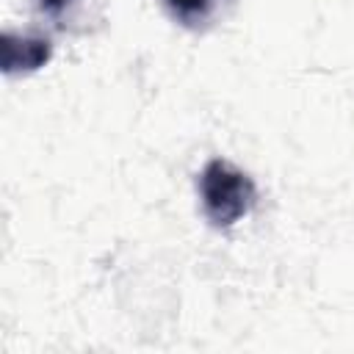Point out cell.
Segmentation results:
<instances>
[{
  "mask_svg": "<svg viewBox=\"0 0 354 354\" xmlns=\"http://www.w3.org/2000/svg\"><path fill=\"white\" fill-rule=\"evenodd\" d=\"M199 196H202L205 216L216 227H232L252 210L257 191L246 171L235 169L232 163H227L221 158H213L202 169Z\"/></svg>",
  "mask_w": 354,
  "mask_h": 354,
  "instance_id": "1",
  "label": "cell"
},
{
  "mask_svg": "<svg viewBox=\"0 0 354 354\" xmlns=\"http://www.w3.org/2000/svg\"><path fill=\"white\" fill-rule=\"evenodd\" d=\"M50 39L47 36H3V69L11 72H30L50 61Z\"/></svg>",
  "mask_w": 354,
  "mask_h": 354,
  "instance_id": "2",
  "label": "cell"
},
{
  "mask_svg": "<svg viewBox=\"0 0 354 354\" xmlns=\"http://www.w3.org/2000/svg\"><path fill=\"white\" fill-rule=\"evenodd\" d=\"M166 6L183 25H199L207 19L213 0H166Z\"/></svg>",
  "mask_w": 354,
  "mask_h": 354,
  "instance_id": "3",
  "label": "cell"
},
{
  "mask_svg": "<svg viewBox=\"0 0 354 354\" xmlns=\"http://www.w3.org/2000/svg\"><path fill=\"white\" fill-rule=\"evenodd\" d=\"M39 6H41V11H47V14L58 17V14L69 6V0H39Z\"/></svg>",
  "mask_w": 354,
  "mask_h": 354,
  "instance_id": "4",
  "label": "cell"
}]
</instances>
